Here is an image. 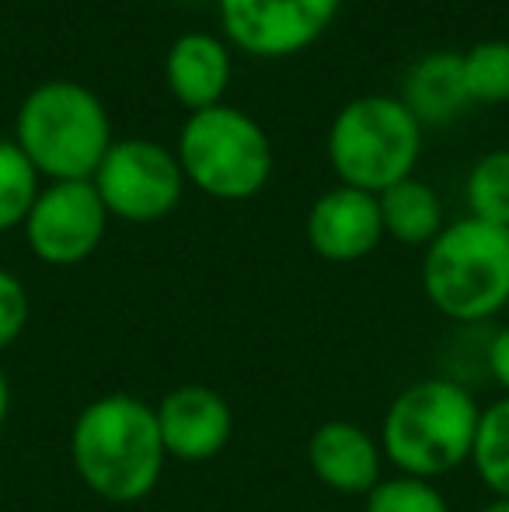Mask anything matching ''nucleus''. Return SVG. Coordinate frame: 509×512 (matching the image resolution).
Returning a JSON list of instances; mask_svg holds the SVG:
<instances>
[{"mask_svg": "<svg viewBox=\"0 0 509 512\" xmlns=\"http://www.w3.org/2000/svg\"><path fill=\"white\" fill-rule=\"evenodd\" d=\"M70 460L84 488L98 499L116 506L147 499L168 460L154 408L133 394L95 398L74 418Z\"/></svg>", "mask_w": 509, "mask_h": 512, "instance_id": "obj_1", "label": "nucleus"}, {"mask_svg": "<svg viewBox=\"0 0 509 512\" xmlns=\"http://www.w3.org/2000/svg\"><path fill=\"white\" fill-rule=\"evenodd\" d=\"M464 88L471 105L509 102V39H482L461 53Z\"/></svg>", "mask_w": 509, "mask_h": 512, "instance_id": "obj_19", "label": "nucleus"}, {"mask_svg": "<svg viewBox=\"0 0 509 512\" xmlns=\"http://www.w3.org/2000/svg\"><path fill=\"white\" fill-rule=\"evenodd\" d=\"M482 408L450 377H426L408 384L387 405L381 422V450L387 464L405 478L433 481L471 464Z\"/></svg>", "mask_w": 509, "mask_h": 512, "instance_id": "obj_2", "label": "nucleus"}, {"mask_svg": "<svg viewBox=\"0 0 509 512\" xmlns=\"http://www.w3.org/2000/svg\"><path fill=\"white\" fill-rule=\"evenodd\" d=\"M109 227V209L95 182H49L25 220L32 255L56 269L88 262Z\"/></svg>", "mask_w": 509, "mask_h": 512, "instance_id": "obj_9", "label": "nucleus"}, {"mask_svg": "<svg viewBox=\"0 0 509 512\" xmlns=\"http://www.w3.org/2000/svg\"><path fill=\"white\" fill-rule=\"evenodd\" d=\"M231 70V46L210 32L178 35L164 56V81L178 98V105H185L189 112L224 105V95L231 88Z\"/></svg>", "mask_w": 509, "mask_h": 512, "instance_id": "obj_13", "label": "nucleus"}, {"mask_svg": "<svg viewBox=\"0 0 509 512\" xmlns=\"http://www.w3.org/2000/svg\"><path fill=\"white\" fill-rule=\"evenodd\" d=\"M7 411H11V384H7L4 370H0V429L7 422Z\"/></svg>", "mask_w": 509, "mask_h": 512, "instance_id": "obj_23", "label": "nucleus"}, {"mask_svg": "<svg viewBox=\"0 0 509 512\" xmlns=\"http://www.w3.org/2000/svg\"><path fill=\"white\" fill-rule=\"evenodd\" d=\"M227 46L258 60L311 49L339 14L342 0H217Z\"/></svg>", "mask_w": 509, "mask_h": 512, "instance_id": "obj_8", "label": "nucleus"}, {"mask_svg": "<svg viewBox=\"0 0 509 512\" xmlns=\"http://www.w3.org/2000/svg\"><path fill=\"white\" fill-rule=\"evenodd\" d=\"M14 143L49 182H91L112 136L109 108L77 81H42L18 105Z\"/></svg>", "mask_w": 509, "mask_h": 512, "instance_id": "obj_3", "label": "nucleus"}, {"mask_svg": "<svg viewBox=\"0 0 509 512\" xmlns=\"http://www.w3.org/2000/svg\"><path fill=\"white\" fill-rule=\"evenodd\" d=\"M381 237V203L374 192L339 185L318 196V203L307 213V241L325 262H360L381 244Z\"/></svg>", "mask_w": 509, "mask_h": 512, "instance_id": "obj_11", "label": "nucleus"}, {"mask_svg": "<svg viewBox=\"0 0 509 512\" xmlns=\"http://www.w3.org/2000/svg\"><path fill=\"white\" fill-rule=\"evenodd\" d=\"M363 512H450V502L443 499V492L433 481L394 474L367 495Z\"/></svg>", "mask_w": 509, "mask_h": 512, "instance_id": "obj_20", "label": "nucleus"}, {"mask_svg": "<svg viewBox=\"0 0 509 512\" xmlns=\"http://www.w3.org/2000/svg\"><path fill=\"white\" fill-rule=\"evenodd\" d=\"M401 102L408 112L422 122V126H440L450 122L471 105L468 88H464V67L461 53L450 49H433V53L419 56L408 67L405 84H401Z\"/></svg>", "mask_w": 509, "mask_h": 512, "instance_id": "obj_14", "label": "nucleus"}, {"mask_svg": "<svg viewBox=\"0 0 509 512\" xmlns=\"http://www.w3.org/2000/svg\"><path fill=\"white\" fill-rule=\"evenodd\" d=\"M429 304L457 324H482L509 304V227L478 216L447 223L422 258Z\"/></svg>", "mask_w": 509, "mask_h": 512, "instance_id": "obj_4", "label": "nucleus"}, {"mask_svg": "<svg viewBox=\"0 0 509 512\" xmlns=\"http://www.w3.org/2000/svg\"><path fill=\"white\" fill-rule=\"evenodd\" d=\"M168 460L206 464L220 457L234 436V411L220 391L206 384H182L154 408Z\"/></svg>", "mask_w": 509, "mask_h": 512, "instance_id": "obj_10", "label": "nucleus"}, {"mask_svg": "<svg viewBox=\"0 0 509 512\" xmlns=\"http://www.w3.org/2000/svg\"><path fill=\"white\" fill-rule=\"evenodd\" d=\"M468 216H478L496 227H509V147L489 150L464 182Z\"/></svg>", "mask_w": 509, "mask_h": 512, "instance_id": "obj_18", "label": "nucleus"}, {"mask_svg": "<svg viewBox=\"0 0 509 512\" xmlns=\"http://www.w3.org/2000/svg\"><path fill=\"white\" fill-rule=\"evenodd\" d=\"M307 464L321 485L339 495H370L384 481L381 439L349 418H332L314 429L307 443Z\"/></svg>", "mask_w": 509, "mask_h": 512, "instance_id": "obj_12", "label": "nucleus"}, {"mask_svg": "<svg viewBox=\"0 0 509 512\" xmlns=\"http://www.w3.org/2000/svg\"><path fill=\"white\" fill-rule=\"evenodd\" d=\"M489 373L509 398V324L506 328H499L489 342Z\"/></svg>", "mask_w": 509, "mask_h": 512, "instance_id": "obj_22", "label": "nucleus"}, {"mask_svg": "<svg viewBox=\"0 0 509 512\" xmlns=\"http://www.w3.org/2000/svg\"><path fill=\"white\" fill-rule=\"evenodd\" d=\"M175 157L185 182L224 203H245L265 189L272 175V143L248 112L213 105L189 112L178 133Z\"/></svg>", "mask_w": 509, "mask_h": 512, "instance_id": "obj_6", "label": "nucleus"}, {"mask_svg": "<svg viewBox=\"0 0 509 512\" xmlns=\"http://www.w3.org/2000/svg\"><path fill=\"white\" fill-rule=\"evenodd\" d=\"M28 317H32V300L25 283L14 272L0 269V352L18 342Z\"/></svg>", "mask_w": 509, "mask_h": 512, "instance_id": "obj_21", "label": "nucleus"}, {"mask_svg": "<svg viewBox=\"0 0 509 512\" xmlns=\"http://www.w3.org/2000/svg\"><path fill=\"white\" fill-rule=\"evenodd\" d=\"M39 171L14 140H0V234L25 227L35 199H39Z\"/></svg>", "mask_w": 509, "mask_h": 512, "instance_id": "obj_17", "label": "nucleus"}, {"mask_svg": "<svg viewBox=\"0 0 509 512\" xmlns=\"http://www.w3.org/2000/svg\"><path fill=\"white\" fill-rule=\"evenodd\" d=\"M471 464L496 499H509V398L482 408Z\"/></svg>", "mask_w": 509, "mask_h": 512, "instance_id": "obj_16", "label": "nucleus"}, {"mask_svg": "<svg viewBox=\"0 0 509 512\" xmlns=\"http://www.w3.org/2000/svg\"><path fill=\"white\" fill-rule=\"evenodd\" d=\"M91 182L109 216L126 223H157L171 216L189 185L175 150L140 136L112 143Z\"/></svg>", "mask_w": 509, "mask_h": 512, "instance_id": "obj_7", "label": "nucleus"}, {"mask_svg": "<svg viewBox=\"0 0 509 512\" xmlns=\"http://www.w3.org/2000/svg\"><path fill=\"white\" fill-rule=\"evenodd\" d=\"M422 157V122L401 98L363 95L339 108L328 129V164L342 185L381 196L412 178Z\"/></svg>", "mask_w": 509, "mask_h": 512, "instance_id": "obj_5", "label": "nucleus"}, {"mask_svg": "<svg viewBox=\"0 0 509 512\" xmlns=\"http://www.w3.org/2000/svg\"><path fill=\"white\" fill-rule=\"evenodd\" d=\"M478 512H509V499H496V495H492L489 506H482Z\"/></svg>", "mask_w": 509, "mask_h": 512, "instance_id": "obj_24", "label": "nucleus"}, {"mask_svg": "<svg viewBox=\"0 0 509 512\" xmlns=\"http://www.w3.org/2000/svg\"><path fill=\"white\" fill-rule=\"evenodd\" d=\"M377 203H381L384 234L408 244V248H429L436 241V234L447 227L440 196L433 192V185L419 182L415 175L384 189L377 196Z\"/></svg>", "mask_w": 509, "mask_h": 512, "instance_id": "obj_15", "label": "nucleus"}]
</instances>
